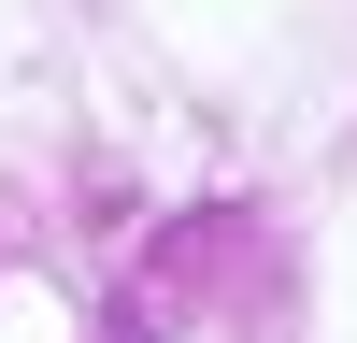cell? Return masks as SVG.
Here are the masks:
<instances>
[]
</instances>
